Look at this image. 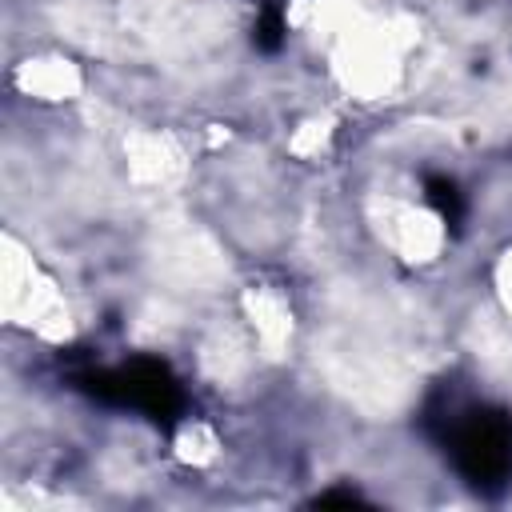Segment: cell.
Listing matches in <instances>:
<instances>
[{
	"mask_svg": "<svg viewBox=\"0 0 512 512\" xmlns=\"http://www.w3.org/2000/svg\"><path fill=\"white\" fill-rule=\"evenodd\" d=\"M448 448L472 484H504L512 476V420L468 408L448 420Z\"/></svg>",
	"mask_w": 512,
	"mask_h": 512,
	"instance_id": "1",
	"label": "cell"
}]
</instances>
